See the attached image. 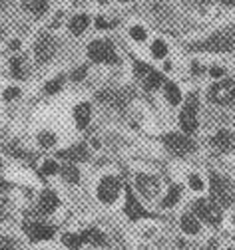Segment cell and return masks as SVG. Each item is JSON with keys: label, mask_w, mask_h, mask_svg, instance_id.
<instances>
[{"label": "cell", "mask_w": 235, "mask_h": 250, "mask_svg": "<svg viewBox=\"0 0 235 250\" xmlns=\"http://www.w3.org/2000/svg\"><path fill=\"white\" fill-rule=\"evenodd\" d=\"M191 48L208 50V52H231L235 48V28H227V30H221V32H215L205 42H199Z\"/></svg>", "instance_id": "obj_1"}, {"label": "cell", "mask_w": 235, "mask_h": 250, "mask_svg": "<svg viewBox=\"0 0 235 250\" xmlns=\"http://www.w3.org/2000/svg\"><path fill=\"white\" fill-rule=\"evenodd\" d=\"M210 189H212V199L219 207H229L233 203V193H231V187H229L225 177H221L217 173H212V177H210Z\"/></svg>", "instance_id": "obj_2"}, {"label": "cell", "mask_w": 235, "mask_h": 250, "mask_svg": "<svg viewBox=\"0 0 235 250\" xmlns=\"http://www.w3.org/2000/svg\"><path fill=\"white\" fill-rule=\"evenodd\" d=\"M88 56L92 62L98 64H118V56L114 52V46L108 40H96L88 46Z\"/></svg>", "instance_id": "obj_3"}, {"label": "cell", "mask_w": 235, "mask_h": 250, "mask_svg": "<svg viewBox=\"0 0 235 250\" xmlns=\"http://www.w3.org/2000/svg\"><path fill=\"white\" fill-rule=\"evenodd\" d=\"M210 102L217 104V105H229L235 102V82L233 80H223L217 82L215 85H212L210 89Z\"/></svg>", "instance_id": "obj_4"}, {"label": "cell", "mask_w": 235, "mask_h": 250, "mask_svg": "<svg viewBox=\"0 0 235 250\" xmlns=\"http://www.w3.org/2000/svg\"><path fill=\"white\" fill-rule=\"evenodd\" d=\"M193 210L199 218H203L210 225H219L221 223V208L213 199H199L193 205Z\"/></svg>", "instance_id": "obj_5"}, {"label": "cell", "mask_w": 235, "mask_h": 250, "mask_svg": "<svg viewBox=\"0 0 235 250\" xmlns=\"http://www.w3.org/2000/svg\"><path fill=\"white\" fill-rule=\"evenodd\" d=\"M180 125L186 133H193L197 129V96L189 93V98L186 100V105L180 113Z\"/></svg>", "instance_id": "obj_6"}, {"label": "cell", "mask_w": 235, "mask_h": 250, "mask_svg": "<svg viewBox=\"0 0 235 250\" xmlns=\"http://www.w3.org/2000/svg\"><path fill=\"white\" fill-rule=\"evenodd\" d=\"M164 145L173 155H188V153H191L195 149V143L188 135H182V133H167V135H164Z\"/></svg>", "instance_id": "obj_7"}, {"label": "cell", "mask_w": 235, "mask_h": 250, "mask_svg": "<svg viewBox=\"0 0 235 250\" xmlns=\"http://www.w3.org/2000/svg\"><path fill=\"white\" fill-rule=\"evenodd\" d=\"M56 54V40L52 36H48L46 32H42L34 44V56L36 60L40 62V64H46V62H50Z\"/></svg>", "instance_id": "obj_8"}, {"label": "cell", "mask_w": 235, "mask_h": 250, "mask_svg": "<svg viewBox=\"0 0 235 250\" xmlns=\"http://www.w3.org/2000/svg\"><path fill=\"white\" fill-rule=\"evenodd\" d=\"M120 179H116V177H112V175H108V177H104L102 181H100V185H98V199L102 201V203H106V205H110V203H114L116 199H118V193H120Z\"/></svg>", "instance_id": "obj_9"}, {"label": "cell", "mask_w": 235, "mask_h": 250, "mask_svg": "<svg viewBox=\"0 0 235 250\" xmlns=\"http://www.w3.org/2000/svg\"><path fill=\"white\" fill-rule=\"evenodd\" d=\"M24 230L28 234L32 242H40V240H50L56 232V229L52 225H46V223H24Z\"/></svg>", "instance_id": "obj_10"}, {"label": "cell", "mask_w": 235, "mask_h": 250, "mask_svg": "<svg viewBox=\"0 0 235 250\" xmlns=\"http://www.w3.org/2000/svg\"><path fill=\"white\" fill-rule=\"evenodd\" d=\"M136 185H138V191L145 197V199H154L160 191V183L156 177L152 175H145V173H140L136 175Z\"/></svg>", "instance_id": "obj_11"}, {"label": "cell", "mask_w": 235, "mask_h": 250, "mask_svg": "<svg viewBox=\"0 0 235 250\" xmlns=\"http://www.w3.org/2000/svg\"><path fill=\"white\" fill-rule=\"evenodd\" d=\"M212 145L219 153H231L235 149V135L231 131H227V129H221L212 137Z\"/></svg>", "instance_id": "obj_12"}, {"label": "cell", "mask_w": 235, "mask_h": 250, "mask_svg": "<svg viewBox=\"0 0 235 250\" xmlns=\"http://www.w3.org/2000/svg\"><path fill=\"white\" fill-rule=\"evenodd\" d=\"M124 210H126V214L132 218V221H138V218H143V216H150L148 212H145V208L138 203V199L134 197L130 187H126V207H124Z\"/></svg>", "instance_id": "obj_13"}, {"label": "cell", "mask_w": 235, "mask_h": 250, "mask_svg": "<svg viewBox=\"0 0 235 250\" xmlns=\"http://www.w3.org/2000/svg\"><path fill=\"white\" fill-rule=\"evenodd\" d=\"M56 157L58 159H64L68 163H80V161H86L88 159V149H86V145H74V147L58 151Z\"/></svg>", "instance_id": "obj_14"}, {"label": "cell", "mask_w": 235, "mask_h": 250, "mask_svg": "<svg viewBox=\"0 0 235 250\" xmlns=\"http://www.w3.org/2000/svg\"><path fill=\"white\" fill-rule=\"evenodd\" d=\"M58 205H60V201H58V195L54 191H44L40 195V201H38V207H36V212L40 214H50L58 208Z\"/></svg>", "instance_id": "obj_15"}, {"label": "cell", "mask_w": 235, "mask_h": 250, "mask_svg": "<svg viewBox=\"0 0 235 250\" xmlns=\"http://www.w3.org/2000/svg\"><path fill=\"white\" fill-rule=\"evenodd\" d=\"M98 100L100 104H108V105H116V107H122L128 100H126V93L122 91H112V89H106V91H100L98 93Z\"/></svg>", "instance_id": "obj_16"}, {"label": "cell", "mask_w": 235, "mask_h": 250, "mask_svg": "<svg viewBox=\"0 0 235 250\" xmlns=\"http://www.w3.org/2000/svg\"><path fill=\"white\" fill-rule=\"evenodd\" d=\"M90 117H92V107L90 104H80L74 107V119H76V125L80 129H84L88 123H90Z\"/></svg>", "instance_id": "obj_17"}, {"label": "cell", "mask_w": 235, "mask_h": 250, "mask_svg": "<svg viewBox=\"0 0 235 250\" xmlns=\"http://www.w3.org/2000/svg\"><path fill=\"white\" fill-rule=\"evenodd\" d=\"M82 238H84V242H90V244H94V246H106L108 242H106V236L98 230V229H86L84 232H82Z\"/></svg>", "instance_id": "obj_18"}, {"label": "cell", "mask_w": 235, "mask_h": 250, "mask_svg": "<svg viewBox=\"0 0 235 250\" xmlns=\"http://www.w3.org/2000/svg\"><path fill=\"white\" fill-rule=\"evenodd\" d=\"M10 72H12V76H14L16 80H24V78L28 76V70H26V60H24V58H20V56L12 58V60H10Z\"/></svg>", "instance_id": "obj_19"}, {"label": "cell", "mask_w": 235, "mask_h": 250, "mask_svg": "<svg viewBox=\"0 0 235 250\" xmlns=\"http://www.w3.org/2000/svg\"><path fill=\"white\" fill-rule=\"evenodd\" d=\"M88 24H90V18H88L86 14H78V16H74L70 20V32L76 34V36H80L84 30L88 28Z\"/></svg>", "instance_id": "obj_20"}, {"label": "cell", "mask_w": 235, "mask_h": 250, "mask_svg": "<svg viewBox=\"0 0 235 250\" xmlns=\"http://www.w3.org/2000/svg\"><path fill=\"white\" fill-rule=\"evenodd\" d=\"M165 100L171 105H178L182 102V91H180V87L175 85L173 82H165Z\"/></svg>", "instance_id": "obj_21"}, {"label": "cell", "mask_w": 235, "mask_h": 250, "mask_svg": "<svg viewBox=\"0 0 235 250\" xmlns=\"http://www.w3.org/2000/svg\"><path fill=\"white\" fill-rule=\"evenodd\" d=\"M182 230L188 234H197L199 232V221L193 214H184L182 216Z\"/></svg>", "instance_id": "obj_22"}, {"label": "cell", "mask_w": 235, "mask_h": 250, "mask_svg": "<svg viewBox=\"0 0 235 250\" xmlns=\"http://www.w3.org/2000/svg\"><path fill=\"white\" fill-rule=\"evenodd\" d=\"M26 10H30L34 16H42L48 10V0H26Z\"/></svg>", "instance_id": "obj_23"}, {"label": "cell", "mask_w": 235, "mask_h": 250, "mask_svg": "<svg viewBox=\"0 0 235 250\" xmlns=\"http://www.w3.org/2000/svg\"><path fill=\"white\" fill-rule=\"evenodd\" d=\"M162 83H165L164 78H162V74H160V72H154V70L143 78V87H145V89H158Z\"/></svg>", "instance_id": "obj_24"}, {"label": "cell", "mask_w": 235, "mask_h": 250, "mask_svg": "<svg viewBox=\"0 0 235 250\" xmlns=\"http://www.w3.org/2000/svg\"><path fill=\"white\" fill-rule=\"evenodd\" d=\"M180 195H182V189L178 185H173V187H169V191H167V195H165V199L162 201V207H173L175 203L180 201Z\"/></svg>", "instance_id": "obj_25"}, {"label": "cell", "mask_w": 235, "mask_h": 250, "mask_svg": "<svg viewBox=\"0 0 235 250\" xmlns=\"http://www.w3.org/2000/svg\"><path fill=\"white\" fill-rule=\"evenodd\" d=\"M60 173H62V177L68 181V183H78L80 181V173H78V169L74 167V163H66L62 169H60Z\"/></svg>", "instance_id": "obj_26"}, {"label": "cell", "mask_w": 235, "mask_h": 250, "mask_svg": "<svg viewBox=\"0 0 235 250\" xmlns=\"http://www.w3.org/2000/svg\"><path fill=\"white\" fill-rule=\"evenodd\" d=\"M62 242H64L66 248H70V250H78V248L82 246L84 238H82V234H64V236H62Z\"/></svg>", "instance_id": "obj_27"}, {"label": "cell", "mask_w": 235, "mask_h": 250, "mask_svg": "<svg viewBox=\"0 0 235 250\" xmlns=\"http://www.w3.org/2000/svg\"><path fill=\"white\" fill-rule=\"evenodd\" d=\"M38 143H40V147H44V149H52V147L56 145V135L44 131V133L38 135Z\"/></svg>", "instance_id": "obj_28"}, {"label": "cell", "mask_w": 235, "mask_h": 250, "mask_svg": "<svg viewBox=\"0 0 235 250\" xmlns=\"http://www.w3.org/2000/svg\"><path fill=\"white\" fill-rule=\"evenodd\" d=\"M62 83H64V76H58V78H54V80H50L48 83H46V93H56V91H60V87H62Z\"/></svg>", "instance_id": "obj_29"}, {"label": "cell", "mask_w": 235, "mask_h": 250, "mask_svg": "<svg viewBox=\"0 0 235 250\" xmlns=\"http://www.w3.org/2000/svg\"><path fill=\"white\" fill-rule=\"evenodd\" d=\"M152 54H154L156 58H165V54H167V46H165V42L156 40V42L152 44Z\"/></svg>", "instance_id": "obj_30"}, {"label": "cell", "mask_w": 235, "mask_h": 250, "mask_svg": "<svg viewBox=\"0 0 235 250\" xmlns=\"http://www.w3.org/2000/svg\"><path fill=\"white\" fill-rule=\"evenodd\" d=\"M134 72H136V76L138 78H145V76H148L150 72H152V68L148 66V64H143V62H136V64H134Z\"/></svg>", "instance_id": "obj_31"}, {"label": "cell", "mask_w": 235, "mask_h": 250, "mask_svg": "<svg viewBox=\"0 0 235 250\" xmlns=\"http://www.w3.org/2000/svg\"><path fill=\"white\" fill-rule=\"evenodd\" d=\"M130 34H132V38H134V40H138V42L145 40V30H143L141 26H134V28L130 30Z\"/></svg>", "instance_id": "obj_32"}, {"label": "cell", "mask_w": 235, "mask_h": 250, "mask_svg": "<svg viewBox=\"0 0 235 250\" xmlns=\"http://www.w3.org/2000/svg\"><path fill=\"white\" fill-rule=\"evenodd\" d=\"M58 171V165L54 161H44L42 163V175H54Z\"/></svg>", "instance_id": "obj_33"}, {"label": "cell", "mask_w": 235, "mask_h": 250, "mask_svg": "<svg viewBox=\"0 0 235 250\" xmlns=\"http://www.w3.org/2000/svg\"><path fill=\"white\" fill-rule=\"evenodd\" d=\"M18 96H20V89H18V87H6V89H4V100H6V102L16 100Z\"/></svg>", "instance_id": "obj_34"}, {"label": "cell", "mask_w": 235, "mask_h": 250, "mask_svg": "<svg viewBox=\"0 0 235 250\" xmlns=\"http://www.w3.org/2000/svg\"><path fill=\"white\" fill-rule=\"evenodd\" d=\"M0 250H14V242L8 236H0Z\"/></svg>", "instance_id": "obj_35"}, {"label": "cell", "mask_w": 235, "mask_h": 250, "mask_svg": "<svg viewBox=\"0 0 235 250\" xmlns=\"http://www.w3.org/2000/svg\"><path fill=\"white\" fill-rule=\"evenodd\" d=\"M189 187H191L193 191H201L203 189V183H201V179L197 175H191L189 177Z\"/></svg>", "instance_id": "obj_36"}, {"label": "cell", "mask_w": 235, "mask_h": 250, "mask_svg": "<svg viewBox=\"0 0 235 250\" xmlns=\"http://www.w3.org/2000/svg\"><path fill=\"white\" fill-rule=\"evenodd\" d=\"M86 74H88V68H86V66H80L76 72H72V80H74V82H80V80L86 78Z\"/></svg>", "instance_id": "obj_37"}, {"label": "cell", "mask_w": 235, "mask_h": 250, "mask_svg": "<svg viewBox=\"0 0 235 250\" xmlns=\"http://www.w3.org/2000/svg\"><path fill=\"white\" fill-rule=\"evenodd\" d=\"M210 74H212L213 78H221V76H223V68H219V66H213V68L210 70Z\"/></svg>", "instance_id": "obj_38"}, {"label": "cell", "mask_w": 235, "mask_h": 250, "mask_svg": "<svg viewBox=\"0 0 235 250\" xmlns=\"http://www.w3.org/2000/svg\"><path fill=\"white\" fill-rule=\"evenodd\" d=\"M96 26H98V28L102 30V28H108L110 24L106 22V18H102V16H98V18H96Z\"/></svg>", "instance_id": "obj_39"}, {"label": "cell", "mask_w": 235, "mask_h": 250, "mask_svg": "<svg viewBox=\"0 0 235 250\" xmlns=\"http://www.w3.org/2000/svg\"><path fill=\"white\" fill-rule=\"evenodd\" d=\"M60 18H62V12H58V14H56V20L52 22V28H56L58 24H60Z\"/></svg>", "instance_id": "obj_40"}, {"label": "cell", "mask_w": 235, "mask_h": 250, "mask_svg": "<svg viewBox=\"0 0 235 250\" xmlns=\"http://www.w3.org/2000/svg\"><path fill=\"white\" fill-rule=\"evenodd\" d=\"M221 4H225V6H233V4H235V0H221Z\"/></svg>", "instance_id": "obj_41"}, {"label": "cell", "mask_w": 235, "mask_h": 250, "mask_svg": "<svg viewBox=\"0 0 235 250\" xmlns=\"http://www.w3.org/2000/svg\"><path fill=\"white\" fill-rule=\"evenodd\" d=\"M10 48H12V50H18V48H20V42H18V40H14V42L10 44Z\"/></svg>", "instance_id": "obj_42"}, {"label": "cell", "mask_w": 235, "mask_h": 250, "mask_svg": "<svg viewBox=\"0 0 235 250\" xmlns=\"http://www.w3.org/2000/svg\"><path fill=\"white\" fill-rule=\"evenodd\" d=\"M191 68H193V70H191V72H193V74H199V72H201V68H199V64H193V66H191Z\"/></svg>", "instance_id": "obj_43"}, {"label": "cell", "mask_w": 235, "mask_h": 250, "mask_svg": "<svg viewBox=\"0 0 235 250\" xmlns=\"http://www.w3.org/2000/svg\"><path fill=\"white\" fill-rule=\"evenodd\" d=\"M0 221H2V205H0Z\"/></svg>", "instance_id": "obj_44"}, {"label": "cell", "mask_w": 235, "mask_h": 250, "mask_svg": "<svg viewBox=\"0 0 235 250\" xmlns=\"http://www.w3.org/2000/svg\"><path fill=\"white\" fill-rule=\"evenodd\" d=\"M193 2H201L203 4V2H208V0H193Z\"/></svg>", "instance_id": "obj_45"}, {"label": "cell", "mask_w": 235, "mask_h": 250, "mask_svg": "<svg viewBox=\"0 0 235 250\" xmlns=\"http://www.w3.org/2000/svg\"><path fill=\"white\" fill-rule=\"evenodd\" d=\"M98 2H102V4H106V2H108V0H98Z\"/></svg>", "instance_id": "obj_46"}, {"label": "cell", "mask_w": 235, "mask_h": 250, "mask_svg": "<svg viewBox=\"0 0 235 250\" xmlns=\"http://www.w3.org/2000/svg\"><path fill=\"white\" fill-rule=\"evenodd\" d=\"M120 2H130V0H120Z\"/></svg>", "instance_id": "obj_47"}, {"label": "cell", "mask_w": 235, "mask_h": 250, "mask_svg": "<svg viewBox=\"0 0 235 250\" xmlns=\"http://www.w3.org/2000/svg\"><path fill=\"white\" fill-rule=\"evenodd\" d=\"M0 169H2V161H0Z\"/></svg>", "instance_id": "obj_48"}, {"label": "cell", "mask_w": 235, "mask_h": 250, "mask_svg": "<svg viewBox=\"0 0 235 250\" xmlns=\"http://www.w3.org/2000/svg\"><path fill=\"white\" fill-rule=\"evenodd\" d=\"M229 250H233V248H229Z\"/></svg>", "instance_id": "obj_49"}]
</instances>
